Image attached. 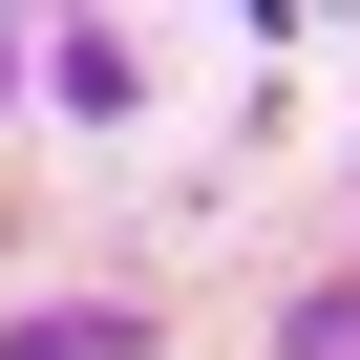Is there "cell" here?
I'll return each mask as SVG.
<instances>
[{"label": "cell", "mask_w": 360, "mask_h": 360, "mask_svg": "<svg viewBox=\"0 0 360 360\" xmlns=\"http://www.w3.org/2000/svg\"><path fill=\"white\" fill-rule=\"evenodd\" d=\"M22 360H148V318H22Z\"/></svg>", "instance_id": "6da1fadb"}, {"label": "cell", "mask_w": 360, "mask_h": 360, "mask_svg": "<svg viewBox=\"0 0 360 360\" xmlns=\"http://www.w3.org/2000/svg\"><path fill=\"white\" fill-rule=\"evenodd\" d=\"M297 360H360V297H297Z\"/></svg>", "instance_id": "7a4b0ae2"}]
</instances>
